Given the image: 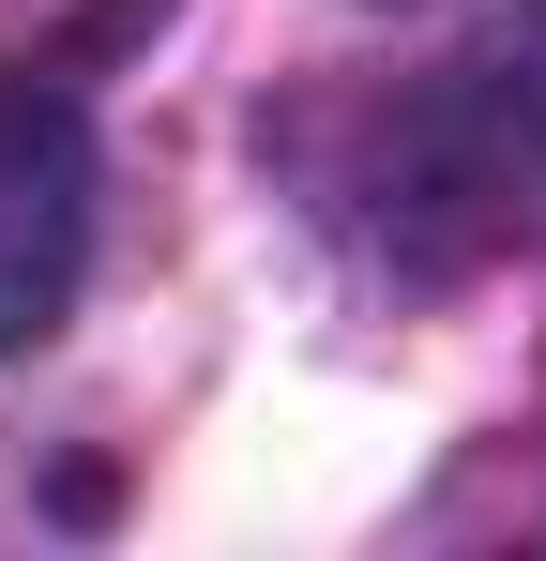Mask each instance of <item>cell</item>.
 <instances>
[{
	"label": "cell",
	"mask_w": 546,
	"mask_h": 561,
	"mask_svg": "<svg viewBox=\"0 0 546 561\" xmlns=\"http://www.w3.org/2000/svg\"><path fill=\"white\" fill-rule=\"evenodd\" d=\"M77 274H91V122L0 61V350L61 334Z\"/></svg>",
	"instance_id": "6da1fadb"
},
{
	"label": "cell",
	"mask_w": 546,
	"mask_h": 561,
	"mask_svg": "<svg viewBox=\"0 0 546 561\" xmlns=\"http://www.w3.org/2000/svg\"><path fill=\"white\" fill-rule=\"evenodd\" d=\"M470 122H486V183H546V0L516 15L501 61H470Z\"/></svg>",
	"instance_id": "7a4b0ae2"
}]
</instances>
